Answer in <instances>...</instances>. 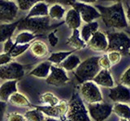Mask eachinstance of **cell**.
Segmentation results:
<instances>
[{
  "label": "cell",
  "instance_id": "41",
  "mask_svg": "<svg viewBox=\"0 0 130 121\" xmlns=\"http://www.w3.org/2000/svg\"><path fill=\"white\" fill-rule=\"evenodd\" d=\"M7 104L6 102H3V101L0 100V121H3L4 115H5V113L7 111Z\"/></svg>",
  "mask_w": 130,
  "mask_h": 121
},
{
  "label": "cell",
  "instance_id": "44",
  "mask_svg": "<svg viewBox=\"0 0 130 121\" xmlns=\"http://www.w3.org/2000/svg\"><path fill=\"white\" fill-rule=\"evenodd\" d=\"M80 1L83 3L87 4V3H94L97 2V0H80Z\"/></svg>",
  "mask_w": 130,
  "mask_h": 121
},
{
  "label": "cell",
  "instance_id": "18",
  "mask_svg": "<svg viewBox=\"0 0 130 121\" xmlns=\"http://www.w3.org/2000/svg\"><path fill=\"white\" fill-rule=\"evenodd\" d=\"M64 23L67 24L69 28L72 30L78 29L81 24V19L79 13L72 7L67 11Z\"/></svg>",
  "mask_w": 130,
  "mask_h": 121
},
{
  "label": "cell",
  "instance_id": "33",
  "mask_svg": "<svg viewBox=\"0 0 130 121\" xmlns=\"http://www.w3.org/2000/svg\"><path fill=\"white\" fill-rule=\"evenodd\" d=\"M17 7L21 11H29L31 7L39 2H44V0H16Z\"/></svg>",
  "mask_w": 130,
  "mask_h": 121
},
{
  "label": "cell",
  "instance_id": "27",
  "mask_svg": "<svg viewBox=\"0 0 130 121\" xmlns=\"http://www.w3.org/2000/svg\"><path fill=\"white\" fill-rule=\"evenodd\" d=\"M37 36H38V35L32 34L29 32L22 31V32H20L19 34L16 35L14 40V43L16 44H29L37 37Z\"/></svg>",
  "mask_w": 130,
  "mask_h": 121
},
{
  "label": "cell",
  "instance_id": "29",
  "mask_svg": "<svg viewBox=\"0 0 130 121\" xmlns=\"http://www.w3.org/2000/svg\"><path fill=\"white\" fill-rule=\"evenodd\" d=\"M65 14V8L58 4L52 5L48 10V16L51 19L60 20Z\"/></svg>",
  "mask_w": 130,
  "mask_h": 121
},
{
  "label": "cell",
  "instance_id": "40",
  "mask_svg": "<svg viewBox=\"0 0 130 121\" xmlns=\"http://www.w3.org/2000/svg\"><path fill=\"white\" fill-rule=\"evenodd\" d=\"M57 32V29H55L53 32H50L48 35V40H49V43L52 46V47H55L57 45V44L59 42V38L55 36Z\"/></svg>",
  "mask_w": 130,
  "mask_h": 121
},
{
  "label": "cell",
  "instance_id": "3",
  "mask_svg": "<svg viewBox=\"0 0 130 121\" xmlns=\"http://www.w3.org/2000/svg\"><path fill=\"white\" fill-rule=\"evenodd\" d=\"M99 56H90L80 62L74 71V75L78 82H83L92 81L97 75L101 69L99 66Z\"/></svg>",
  "mask_w": 130,
  "mask_h": 121
},
{
  "label": "cell",
  "instance_id": "35",
  "mask_svg": "<svg viewBox=\"0 0 130 121\" xmlns=\"http://www.w3.org/2000/svg\"><path fill=\"white\" fill-rule=\"evenodd\" d=\"M130 69L129 67L126 69V70L123 73V74L120 76V85L124 86L126 87L130 86Z\"/></svg>",
  "mask_w": 130,
  "mask_h": 121
},
{
  "label": "cell",
  "instance_id": "32",
  "mask_svg": "<svg viewBox=\"0 0 130 121\" xmlns=\"http://www.w3.org/2000/svg\"><path fill=\"white\" fill-rule=\"evenodd\" d=\"M30 46V43L29 44H16L14 43L13 46L11 48V50L7 52V53H9L12 58H15L17 57L18 56L23 54L26 50H28V48Z\"/></svg>",
  "mask_w": 130,
  "mask_h": 121
},
{
  "label": "cell",
  "instance_id": "42",
  "mask_svg": "<svg viewBox=\"0 0 130 121\" xmlns=\"http://www.w3.org/2000/svg\"><path fill=\"white\" fill-rule=\"evenodd\" d=\"M13 44H14V41L12 40L11 38L6 40V41L4 42V45H3V52H9L11 50V48H12V46H13Z\"/></svg>",
  "mask_w": 130,
  "mask_h": 121
},
{
  "label": "cell",
  "instance_id": "36",
  "mask_svg": "<svg viewBox=\"0 0 130 121\" xmlns=\"http://www.w3.org/2000/svg\"><path fill=\"white\" fill-rule=\"evenodd\" d=\"M98 63H99V66L101 70H110V69H111V63H110L107 55L102 56L101 57H99Z\"/></svg>",
  "mask_w": 130,
  "mask_h": 121
},
{
  "label": "cell",
  "instance_id": "24",
  "mask_svg": "<svg viewBox=\"0 0 130 121\" xmlns=\"http://www.w3.org/2000/svg\"><path fill=\"white\" fill-rule=\"evenodd\" d=\"M7 102H9L11 105L15 107H31L30 102L28 99L24 96L23 94L16 91L13 93L8 99Z\"/></svg>",
  "mask_w": 130,
  "mask_h": 121
},
{
  "label": "cell",
  "instance_id": "16",
  "mask_svg": "<svg viewBox=\"0 0 130 121\" xmlns=\"http://www.w3.org/2000/svg\"><path fill=\"white\" fill-rule=\"evenodd\" d=\"M16 91H17V80L6 81L0 86V100L7 103L9 97Z\"/></svg>",
  "mask_w": 130,
  "mask_h": 121
},
{
  "label": "cell",
  "instance_id": "10",
  "mask_svg": "<svg viewBox=\"0 0 130 121\" xmlns=\"http://www.w3.org/2000/svg\"><path fill=\"white\" fill-rule=\"evenodd\" d=\"M72 7L79 13L80 19L85 23H89L100 18V14L94 7L88 5L83 3L76 2L72 5Z\"/></svg>",
  "mask_w": 130,
  "mask_h": 121
},
{
  "label": "cell",
  "instance_id": "19",
  "mask_svg": "<svg viewBox=\"0 0 130 121\" xmlns=\"http://www.w3.org/2000/svg\"><path fill=\"white\" fill-rule=\"evenodd\" d=\"M20 19L11 23L0 24V42H5L12 37V35L16 29Z\"/></svg>",
  "mask_w": 130,
  "mask_h": 121
},
{
  "label": "cell",
  "instance_id": "2",
  "mask_svg": "<svg viewBox=\"0 0 130 121\" xmlns=\"http://www.w3.org/2000/svg\"><path fill=\"white\" fill-rule=\"evenodd\" d=\"M63 23H64V21L59 23H51V19L48 15L41 17L22 18L20 19L16 29L18 31L29 32L32 34L41 36L42 33L56 29Z\"/></svg>",
  "mask_w": 130,
  "mask_h": 121
},
{
  "label": "cell",
  "instance_id": "21",
  "mask_svg": "<svg viewBox=\"0 0 130 121\" xmlns=\"http://www.w3.org/2000/svg\"><path fill=\"white\" fill-rule=\"evenodd\" d=\"M48 10H49L48 4H46L45 2H39L31 7V9L28 11V14L25 16V18L47 16Z\"/></svg>",
  "mask_w": 130,
  "mask_h": 121
},
{
  "label": "cell",
  "instance_id": "20",
  "mask_svg": "<svg viewBox=\"0 0 130 121\" xmlns=\"http://www.w3.org/2000/svg\"><path fill=\"white\" fill-rule=\"evenodd\" d=\"M51 63L48 60L42 62L38 64L34 70H32L29 73V75L37 77L39 78H46L50 74V69L51 66Z\"/></svg>",
  "mask_w": 130,
  "mask_h": 121
},
{
  "label": "cell",
  "instance_id": "23",
  "mask_svg": "<svg viewBox=\"0 0 130 121\" xmlns=\"http://www.w3.org/2000/svg\"><path fill=\"white\" fill-rule=\"evenodd\" d=\"M99 23L95 21L86 23L85 25H84L81 27V30L80 32V38L85 43H87L89 41V40L91 38V36L93 35V33L99 30Z\"/></svg>",
  "mask_w": 130,
  "mask_h": 121
},
{
  "label": "cell",
  "instance_id": "15",
  "mask_svg": "<svg viewBox=\"0 0 130 121\" xmlns=\"http://www.w3.org/2000/svg\"><path fill=\"white\" fill-rule=\"evenodd\" d=\"M92 82H94L97 86H101L106 88L114 87V79L110 70H100L97 75L93 78Z\"/></svg>",
  "mask_w": 130,
  "mask_h": 121
},
{
  "label": "cell",
  "instance_id": "14",
  "mask_svg": "<svg viewBox=\"0 0 130 121\" xmlns=\"http://www.w3.org/2000/svg\"><path fill=\"white\" fill-rule=\"evenodd\" d=\"M109 98L115 103L128 104L130 101V90L129 87H126L122 85L112 87L110 89Z\"/></svg>",
  "mask_w": 130,
  "mask_h": 121
},
{
  "label": "cell",
  "instance_id": "26",
  "mask_svg": "<svg viewBox=\"0 0 130 121\" xmlns=\"http://www.w3.org/2000/svg\"><path fill=\"white\" fill-rule=\"evenodd\" d=\"M112 112L122 119H129L130 118L129 106L126 103H115L112 106Z\"/></svg>",
  "mask_w": 130,
  "mask_h": 121
},
{
  "label": "cell",
  "instance_id": "6",
  "mask_svg": "<svg viewBox=\"0 0 130 121\" xmlns=\"http://www.w3.org/2000/svg\"><path fill=\"white\" fill-rule=\"evenodd\" d=\"M80 92L83 99L89 104L100 103L103 100V95L99 86H97L92 81L85 82L81 84Z\"/></svg>",
  "mask_w": 130,
  "mask_h": 121
},
{
  "label": "cell",
  "instance_id": "1",
  "mask_svg": "<svg viewBox=\"0 0 130 121\" xmlns=\"http://www.w3.org/2000/svg\"><path fill=\"white\" fill-rule=\"evenodd\" d=\"M100 14L106 27L124 29L128 26V19L126 17L123 3H116L111 6L104 7L95 5L94 7Z\"/></svg>",
  "mask_w": 130,
  "mask_h": 121
},
{
  "label": "cell",
  "instance_id": "38",
  "mask_svg": "<svg viewBox=\"0 0 130 121\" xmlns=\"http://www.w3.org/2000/svg\"><path fill=\"white\" fill-rule=\"evenodd\" d=\"M7 121H26L24 116L17 112H11L7 115Z\"/></svg>",
  "mask_w": 130,
  "mask_h": 121
},
{
  "label": "cell",
  "instance_id": "34",
  "mask_svg": "<svg viewBox=\"0 0 130 121\" xmlns=\"http://www.w3.org/2000/svg\"><path fill=\"white\" fill-rule=\"evenodd\" d=\"M107 58L109 60L110 63H111V65L113 66V65H116L120 62L122 56L118 52L112 51V52H108L107 54Z\"/></svg>",
  "mask_w": 130,
  "mask_h": 121
},
{
  "label": "cell",
  "instance_id": "7",
  "mask_svg": "<svg viewBox=\"0 0 130 121\" xmlns=\"http://www.w3.org/2000/svg\"><path fill=\"white\" fill-rule=\"evenodd\" d=\"M24 75V66L17 62H11L0 66V78L3 80H18Z\"/></svg>",
  "mask_w": 130,
  "mask_h": 121
},
{
  "label": "cell",
  "instance_id": "13",
  "mask_svg": "<svg viewBox=\"0 0 130 121\" xmlns=\"http://www.w3.org/2000/svg\"><path fill=\"white\" fill-rule=\"evenodd\" d=\"M87 46L91 50L95 52H107L108 41L107 36L104 32L99 31L95 32L91 38L86 43Z\"/></svg>",
  "mask_w": 130,
  "mask_h": 121
},
{
  "label": "cell",
  "instance_id": "31",
  "mask_svg": "<svg viewBox=\"0 0 130 121\" xmlns=\"http://www.w3.org/2000/svg\"><path fill=\"white\" fill-rule=\"evenodd\" d=\"M40 100L43 104H45L44 106H55V105L58 104L60 101L59 98H57L54 94L51 92L42 94L40 97Z\"/></svg>",
  "mask_w": 130,
  "mask_h": 121
},
{
  "label": "cell",
  "instance_id": "25",
  "mask_svg": "<svg viewBox=\"0 0 130 121\" xmlns=\"http://www.w3.org/2000/svg\"><path fill=\"white\" fill-rule=\"evenodd\" d=\"M80 62H81L80 58L78 57V56L72 53L71 55H69L68 57L59 65V67H61L65 71H72L76 70V67L79 66Z\"/></svg>",
  "mask_w": 130,
  "mask_h": 121
},
{
  "label": "cell",
  "instance_id": "37",
  "mask_svg": "<svg viewBox=\"0 0 130 121\" xmlns=\"http://www.w3.org/2000/svg\"><path fill=\"white\" fill-rule=\"evenodd\" d=\"M44 2L46 4H52V5H55V4H58V5L61 6H71L74 3H76V0H44Z\"/></svg>",
  "mask_w": 130,
  "mask_h": 121
},
{
  "label": "cell",
  "instance_id": "9",
  "mask_svg": "<svg viewBox=\"0 0 130 121\" xmlns=\"http://www.w3.org/2000/svg\"><path fill=\"white\" fill-rule=\"evenodd\" d=\"M38 110L41 111L44 115H46L50 118L63 119L68 111V105L65 100H60L58 104L55 106H34Z\"/></svg>",
  "mask_w": 130,
  "mask_h": 121
},
{
  "label": "cell",
  "instance_id": "22",
  "mask_svg": "<svg viewBox=\"0 0 130 121\" xmlns=\"http://www.w3.org/2000/svg\"><path fill=\"white\" fill-rule=\"evenodd\" d=\"M66 43L68 46H70L72 48H74V50H76V51L82 49V48H85L87 46L86 43H85L84 40L80 38V31L78 29L73 30L72 35L67 40Z\"/></svg>",
  "mask_w": 130,
  "mask_h": 121
},
{
  "label": "cell",
  "instance_id": "46",
  "mask_svg": "<svg viewBox=\"0 0 130 121\" xmlns=\"http://www.w3.org/2000/svg\"><path fill=\"white\" fill-rule=\"evenodd\" d=\"M119 121H129V119H122V118H120Z\"/></svg>",
  "mask_w": 130,
  "mask_h": 121
},
{
  "label": "cell",
  "instance_id": "8",
  "mask_svg": "<svg viewBox=\"0 0 130 121\" xmlns=\"http://www.w3.org/2000/svg\"><path fill=\"white\" fill-rule=\"evenodd\" d=\"M87 111L89 117L94 121H104L112 113V105L102 102L88 104Z\"/></svg>",
  "mask_w": 130,
  "mask_h": 121
},
{
  "label": "cell",
  "instance_id": "11",
  "mask_svg": "<svg viewBox=\"0 0 130 121\" xmlns=\"http://www.w3.org/2000/svg\"><path fill=\"white\" fill-rule=\"evenodd\" d=\"M69 78L66 71L57 66L51 65L50 69V74L46 78V82L49 85L55 86H60L67 84Z\"/></svg>",
  "mask_w": 130,
  "mask_h": 121
},
{
  "label": "cell",
  "instance_id": "47",
  "mask_svg": "<svg viewBox=\"0 0 130 121\" xmlns=\"http://www.w3.org/2000/svg\"><path fill=\"white\" fill-rule=\"evenodd\" d=\"M6 1H12V0H6Z\"/></svg>",
  "mask_w": 130,
  "mask_h": 121
},
{
  "label": "cell",
  "instance_id": "43",
  "mask_svg": "<svg viewBox=\"0 0 130 121\" xmlns=\"http://www.w3.org/2000/svg\"><path fill=\"white\" fill-rule=\"evenodd\" d=\"M97 2H112L114 3H128V0H97Z\"/></svg>",
  "mask_w": 130,
  "mask_h": 121
},
{
  "label": "cell",
  "instance_id": "28",
  "mask_svg": "<svg viewBox=\"0 0 130 121\" xmlns=\"http://www.w3.org/2000/svg\"><path fill=\"white\" fill-rule=\"evenodd\" d=\"M75 52H76V50L53 52V53H51V56L47 58V60H48V62H50L51 64L54 63L55 65H60L69 55L74 53Z\"/></svg>",
  "mask_w": 130,
  "mask_h": 121
},
{
  "label": "cell",
  "instance_id": "39",
  "mask_svg": "<svg viewBox=\"0 0 130 121\" xmlns=\"http://www.w3.org/2000/svg\"><path fill=\"white\" fill-rule=\"evenodd\" d=\"M11 62H14V59L11 57L9 53H7V52L0 53V66H3Z\"/></svg>",
  "mask_w": 130,
  "mask_h": 121
},
{
  "label": "cell",
  "instance_id": "48",
  "mask_svg": "<svg viewBox=\"0 0 130 121\" xmlns=\"http://www.w3.org/2000/svg\"><path fill=\"white\" fill-rule=\"evenodd\" d=\"M67 121H69V120H67Z\"/></svg>",
  "mask_w": 130,
  "mask_h": 121
},
{
  "label": "cell",
  "instance_id": "45",
  "mask_svg": "<svg viewBox=\"0 0 130 121\" xmlns=\"http://www.w3.org/2000/svg\"><path fill=\"white\" fill-rule=\"evenodd\" d=\"M44 121H63L62 119H54V118H46V119H45Z\"/></svg>",
  "mask_w": 130,
  "mask_h": 121
},
{
  "label": "cell",
  "instance_id": "4",
  "mask_svg": "<svg viewBox=\"0 0 130 121\" xmlns=\"http://www.w3.org/2000/svg\"><path fill=\"white\" fill-rule=\"evenodd\" d=\"M68 108L66 113L69 121H91L87 108L85 107L83 99L78 93L74 92L71 99L68 103Z\"/></svg>",
  "mask_w": 130,
  "mask_h": 121
},
{
  "label": "cell",
  "instance_id": "12",
  "mask_svg": "<svg viewBox=\"0 0 130 121\" xmlns=\"http://www.w3.org/2000/svg\"><path fill=\"white\" fill-rule=\"evenodd\" d=\"M19 8L13 1L0 0V21L10 23L16 19Z\"/></svg>",
  "mask_w": 130,
  "mask_h": 121
},
{
  "label": "cell",
  "instance_id": "5",
  "mask_svg": "<svg viewBox=\"0 0 130 121\" xmlns=\"http://www.w3.org/2000/svg\"><path fill=\"white\" fill-rule=\"evenodd\" d=\"M107 38L108 46L107 52H118L121 56H128L130 53V39L124 32H107Z\"/></svg>",
  "mask_w": 130,
  "mask_h": 121
},
{
  "label": "cell",
  "instance_id": "17",
  "mask_svg": "<svg viewBox=\"0 0 130 121\" xmlns=\"http://www.w3.org/2000/svg\"><path fill=\"white\" fill-rule=\"evenodd\" d=\"M29 50L31 53L37 58H43L48 55L49 49L46 43L37 40L30 43Z\"/></svg>",
  "mask_w": 130,
  "mask_h": 121
},
{
  "label": "cell",
  "instance_id": "30",
  "mask_svg": "<svg viewBox=\"0 0 130 121\" xmlns=\"http://www.w3.org/2000/svg\"><path fill=\"white\" fill-rule=\"evenodd\" d=\"M24 116L26 121H44L46 119L43 113L37 108L26 111Z\"/></svg>",
  "mask_w": 130,
  "mask_h": 121
}]
</instances>
